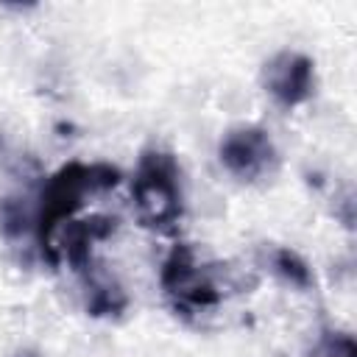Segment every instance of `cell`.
<instances>
[{
  "mask_svg": "<svg viewBox=\"0 0 357 357\" xmlns=\"http://www.w3.org/2000/svg\"><path fill=\"white\" fill-rule=\"evenodd\" d=\"M134 195L142 220L151 226H165L178 215V192L170 170L162 167V159H145L134 184Z\"/></svg>",
  "mask_w": 357,
  "mask_h": 357,
  "instance_id": "1",
  "label": "cell"
},
{
  "mask_svg": "<svg viewBox=\"0 0 357 357\" xmlns=\"http://www.w3.org/2000/svg\"><path fill=\"white\" fill-rule=\"evenodd\" d=\"M273 156L271 142L259 131H243L231 134L223 145V159L226 165L240 173V176H257L268 167V159Z\"/></svg>",
  "mask_w": 357,
  "mask_h": 357,
  "instance_id": "2",
  "label": "cell"
},
{
  "mask_svg": "<svg viewBox=\"0 0 357 357\" xmlns=\"http://www.w3.org/2000/svg\"><path fill=\"white\" fill-rule=\"evenodd\" d=\"M310 86V67L304 59L284 56V67H271V92L279 95L284 103H296L307 95Z\"/></svg>",
  "mask_w": 357,
  "mask_h": 357,
  "instance_id": "3",
  "label": "cell"
}]
</instances>
